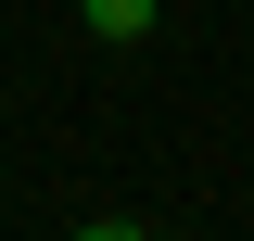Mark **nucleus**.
Wrapping results in <instances>:
<instances>
[{
	"label": "nucleus",
	"instance_id": "obj_1",
	"mask_svg": "<svg viewBox=\"0 0 254 241\" xmlns=\"http://www.w3.org/2000/svg\"><path fill=\"white\" fill-rule=\"evenodd\" d=\"M89 26H102V38H140V26H153V0H89Z\"/></svg>",
	"mask_w": 254,
	"mask_h": 241
},
{
	"label": "nucleus",
	"instance_id": "obj_2",
	"mask_svg": "<svg viewBox=\"0 0 254 241\" xmlns=\"http://www.w3.org/2000/svg\"><path fill=\"white\" fill-rule=\"evenodd\" d=\"M76 13H89V0H76Z\"/></svg>",
	"mask_w": 254,
	"mask_h": 241
}]
</instances>
